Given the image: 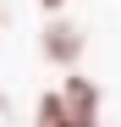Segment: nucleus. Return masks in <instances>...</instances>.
<instances>
[{
  "label": "nucleus",
  "instance_id": "f03ea898",
  "mask_svg": "<svg viewBox=\"0 0 121 127\" xmlns=\"http://www.w3.org/2000/svg\"><path fill=\"white\" fill-rule=\"evenodd\" d=\"M44 55H50V61H60V66H72V61L83 55V28L66 22V17L44 22Z\"/></svg>",
  "mask_w": 121,
  "mask_h": 127
},
{
  "label": "nucleus",
  "instance_id": "39448f33",
  "mask_svg": "<svg viewBox=\"0 0 121 127\" xmlns=\"http://www.w3.org/2000/svg\"><path fill=\"white\" fill-rule=\"evenodd\" d=\"M0 22H6V17H0Z\"/></svg>",
  "mask_w": 121,
  "mask_h": 127
},
{
  "label": "nucleus",
  "instance_id": "20e7f679",
  "mask_svg": "<svg viewBox=\"0 0 121 127\" xmlns=\"http://www.w3.org/2000/svg\"><path fill=\"white\" fill-rule=\"evenodd\" d=\"M39 6H44V11H55V17H60V6H66V0H39Z\"/></svg>",
  "mask_w": 121,
  "mask_h": 127
},
{
  "label": "nucleus",
  "instance_id": "f257e3e1",
  "mask_svg": "<svg viewBox=\"0 0 121 127\" xmlns=\"http://www.w3.org/2000/svg\"><path fill=\"white\" fill-rule=\"evenodd\" d=\"M60 99H66V111L77 127H99V83L83 77V72H72L66 83H60Z\"/></svg>",
  "mask_w": 121,
  "mask_h": 127
},
{
  "label": "nucleus",
  "instance_id": "7ed1b4c3",
  "mask_svg": "<svg viewBox=\"0 0 121 127\" xmlns=\"http://www.w3.org/2000/svg\"><path fill=\"white\" fill-rule=\"evenodd\" d=\"M33 127H77V122H72V111H66V99H60V89H55V94H39Z\"/></svg>",
  "mask_w": 121,
  "mask_h": 127
}]
</instances>
